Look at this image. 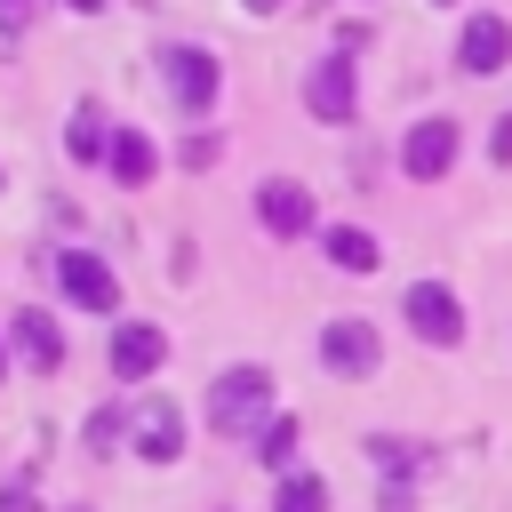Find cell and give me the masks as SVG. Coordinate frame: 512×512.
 <instances>
[{"label": "cell", "mask_w": 512, "mask_h": 512, "mask_svg": "<svg viewBox=\"0 0 512 512\" xmlns=\"http://www.w3.org/2000/svg\"><path fill=\"white\" fill-rule=\"evenodd\" d=\"M0 368H8V344H0Z\"/></svg>", "instance_id": "cell-27"}, {"label": "cell", "mask_w": 512, "mask_h": 512, "mask_svg": "<svg viewBox=\"0 0 512 512\" xmlns=\"http://www.w3.org/2000/svg\"><path fill=\"white\" fill-rule=\"evenodd\" d=\"M8 336H16L24 368H40V376H48V368H64V328H56L48 312H32V304H24V312L8 320Z\"/></svg>", "instance_id": "cell-12"}, {"label": "cell", "mask_w": 512, "mask_h": 512, "mask_svg": "<svg viewBox=\"0 0 512 512\" xmlns=\"http://www.w3.org/2000/svg\"><path fill=\"white\" fill-rule=\"evenodd\" d=\"M56 288H64L80 312H112V304H120V280L104 272V256H80V248L56 256Z\"/></svg>", "instance_id": "cell-6"}, {"label": "cell", "mask_w": 512, "mask_h": 512, "mask_svg": "<svg viewBox=\"0 0 512 512\" xmlns=\"http://www.w3.org/2000/svg\"><path fill=\"white\" fill-rule=\"evenodd\" d=\"M0 512H40V504H32V488L16 480V488H0Z\"/></svg>", "instance_id": "cell-22"}, {"label": "cell", "mask_w": 512, "mask_h": 512, "mask_svg": "<svg viewBox=\"0 0 512 512\" xmlns=\"http://www.w3.org/2000/svg\"><path fill=\"white\" fill-rule=\"evenodd\" d=\"M272 512H328V480H320V472H288Z\"/></svg>", "instance_id": "cell-16"}, {"label": "cell", "mask_w": 512, "mask_h": 512, "mask_svg": "<svg viewBox=\"0 0 512 512\" xmlns=\"http://www.w3.org/2000/svg\"><path fill=\"white\" fill-rule=\"evenodd\" d=\"M368 448H376V464H384V472H392V480H416V472H424V464H432V456H424V448H416V440H368Z\"/></svg>", "instance_id": "cell-18"}, {"label": "cell", "mask_w": 512, "mask_h": 512, "mask_svg": "<svg viewBox=\"0 0 512 512\" xmlns=\"http://www.w3.org/2000/svg\"><path fill=\"white\" fill-rule=\"evenodd\" d=\"M248 8H256V16H264V8H280V0H248Z\"/></svg>", "instance_id": "cell-26"}, {"label": "cell", "mask_w": 512, "mask_h": 512, "mask_svg": "<svg viewBox=\"0 0 512 512\" xmlns=\"http://www.w3.org/2000/svg\"><path fill=\"white\" fill-rule=\"evenodd\" d=\"M256 216H264V232H280V240H296V232L312 224V192H304L296 176H272V184L256 192Z\"/></svg>", "instance_id": "cell-11"}, {"label": "cell", "mask_w": 512, "mask_h": 512, "mask_svg": "<svg viewBox=\"0 0 512 512\" xmlns=\"http://www.w3.org/2000/svg\"><path fill=\"white\" fill-rule=\"evenodd\" d=\"M488 152H496V160L512 168V120H496V136H488Z\"/></svg>", "instance_id": "cell-23"}, {"label": "cell", "mask_w": 512, "mask_h": 512, "mask_svg": "<svg viewBox=\"0 0 512 512\" xmlns=\"http://www.w3.org/2000/svg\"><path fill=\"white\" fill-rule=\"evenodd\" d=\"M256 456H264L272 472H288V464H296V424H288V416H272V424L256 432Z\"/></svg>", "instance_id": "cell-17"}, {"label": "cell", "mask_w": 512, "mask_h": 512, "mask_svg": "<svg viewBox=\"0 0 512 512\" xmlns=\"http://www.w3.org/2000/svg\"><path fill=\"white\" fill-rule=\"evenodd\" d=\"M208 424L224 440H256V424H272V376L264 368H224L208 384Z\"/></svg>", "instance_id": "cell-1"}, {"label": "cell", "mask_w": 512, "mask_h": 512, "mask_svg": "<svg viewBox=\"0 0 512 512\" xmlns=\"http://www.w3.org/2000/svg\"><path fill=\"white\" fill-rule=\"evenodd\" d=\"M400 168H408L416 184H440V176L456 168V120H416L408 144H400Z\"/></svg>", "instance_id": "cell-4"}, {"label": "cell", "mask_w": 512, "mask_h": 512, "mask_svg": "<svg viewBox=\"0 0 512 512\" xmlns=\"http://www.w3.org/2000/svg\"><path fill=\"white\" fill-rule=\"evenodd\" d=\"M160 360H168V336H160L152 320H128V328H112V376L144 384V376H152Z\"/></svg>", "instance_id": "cell-8"}, {"label": "cell", "mask_w": 512, "mask_h": 512, "mask_svg": "<svg viewBox=\"0 0 512 512\" xmlns=\"http://www.w3.org/2000/svg\"><path fill=\"white\" fill-rule=\"evenodd\" d=\"M32 24V0H0V32H24Z\"/></svg>", "instance_id": "cell-21"}, {"label": "cell", "mask_w": 512, "mask_h": 512, "mask_svg": "<svg viewBox=\"0 0 512 512\" xmlns=\"http://www.w3.org/2000/svg\"><path fill=\"white\" fill-rule=\"evenodd\" d=\"M352 56H320L312 72H304V104L320 112V120H352Z\"/></svg>", "instance_id": "cell-7"}, {"label": "cell", "mask_w": 512, "mask_h": 512, "mask_svg": "<svg viewBox=\"0 0 512 512\" xmlns=\"http://www.w3.org/2000/svg\"><path fill=\"white\" fill-rule=\"evenodd\" d=\"M376 512H416V504H408V488H384V496H376Z\"/></svg>", "instance_id": "cell-24"}, {"label": "cell", "mask_w": 512, "mask_h": 512, "mask_svg": "<svg viewBox=\"0 0 512 512\" xmlns=\"http://www.w3.org/2000/svg\"><path fill=\"white\" fill-rule=\"evenodd\" d=\"M400 312H408V328H416L424 344H456V336H464V304H456V288H440V280H416Z\"/></svg>", "instance_id": "cell-3"}, {"label": "cell", "mask_w": 512, "mask_h": 512, "mask_svg": "<svg viewBox=\"0 0 512 512\" xmlns=\"http://www.w3.org/2000/svg\"><path fill=\"white\" fill-rule=\"evenodd\" d=\"M160 64H168L176 104H192V112H208V104H216V56H208V48H168Z\"/></svg>", "instance_id": "cell-10"}, {"label": "cell", "mask_w": 512, "mask_h": 512, "mask_svg": "<svg viewBox=\"0 0 512 512\" xmlns=\"http://www.w3.org/2000/svg\"><path fill=\"white\" fill-rule=\"evenodd\" d=\"M128 448H136L144 464H176V456H184V416H176V400L144 392V400L128 408Z\"/></svg>", "instance_id": "cell-2"}, {"label": "cell", "mask_w": 512, "mask_h": 512, "mask_svg": "<svg viewBox=\"0 0 512 512\" xmlns=\"http://www.w3.org/2000/svg\"><path fill=\"white\" fill-rule=\"evenodd\" d=\"M320 248H328V264H336V272H376V264H384V248H376L360 224H328V232H320Z\"/></svg>", "instance_id": "cell-13"}, {"label": "cell", "mask_w": 512, "mask_h": 512, "mask_svg": "<svg viewBox=\"0 0 512 512\" xmlns=\"http://www.w3.org/2000/svg\"><path fill=\"white\" fill-rule=\"evenodd\" d=\"M456 64H464V72H504V64H512V24H504V16H472L464 40H456Z\"/></svg>", "instance_id": "cell-9"}, {"label": "cell", "mask_w": 512, "mask_h": 512, "mask_svg": "<svg viewBox=\"0 0 512 512\" xmlns=\"http://www.w3.org/2000/svg\"><path fill=\"white\" fill-rule=\"evenodd\" d=\"M376 360H384V344H376L368 320H328V328H320V368H336V376H368Z\"/></svg>", "instance_id": "cell-5"}, {"label": "cell", "mask_w": 512, "mask_h": 512, "mask_svg": "<svg viewBox=\"0 0 512 512\" xmlns=\"http://www.w3.org/2000/svg\"><path fill=\"white\" fill-rule=\"evenodd\" d=\"M64 144H72V160H104V152H112V136H104V112H96V104H72V128H64Z\"/></svg>", "instance_id": "cell-15"}, {"label": "cell", "mask_w": 512, "mask_h": 512, "mask_svg": "<svg viewBox=\"0 0 512 512\" xmlns=\"http://www.w3.org/2000/svg\"><path fill=\"white\" fill-rule=\"evenodd\" d=\"M72 8H80V16H96V8H104V0H72Z\"/></svg>", "instance_id": "cell-25"}, {"label": "cell", "mask_w": 512, "mask_h": 512, "mask_svg": "<svg viewBox=\"0 0 512 512\" xmlns=\"http://www.w3.org/2000/svg\"><path fill=\"white\" fill-rule=\"evenodd\" d=\"M120 432H128V416H120V408H104V416H96V424H88V440H96V448H112V440H120Z\"/></svg>", "instance_id": "cell-19"}, {"label": "cell", "mask_w": 512, "mask_h": 512, "mask_svg": "<svg viewBox=\"0 0 512 512\" xmlns=\"http://www.w3.org/2000/svg\"><path fill=\"white\" fill-rule=\"evenodd\" d=\"M216 160V136H184V168H208Z\"/></svg>", "instance_id": "cell-20"}, {"label": "cell", "mask_w": 512, "mask_h": 512, "mask_svg": "<svg viewBox=\"0 0 512 512\" xmlns=\"http://www.w3.org/2000/svg\"><path fill=\"white\" fill-rule=\"evenodd\" d=\"M104 168L120 176V184H152V168H160V152L136 136V128H112V152H104Z\"/></svg>", "instance_id": "cell-14"}]
</instances>
